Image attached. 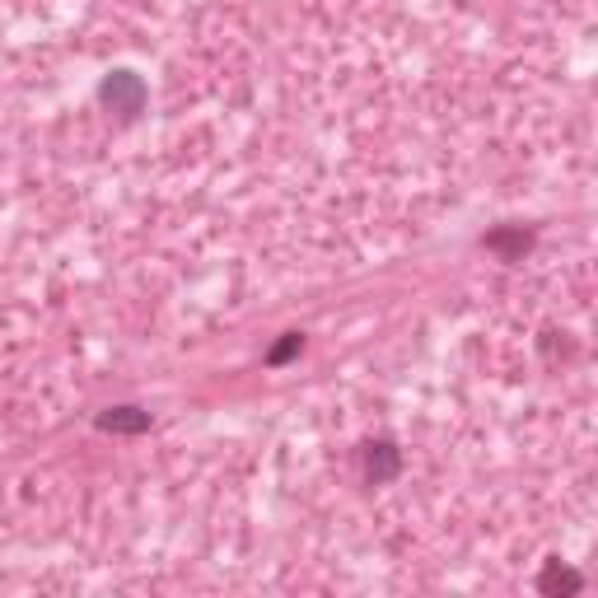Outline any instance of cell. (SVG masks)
Returning <instances> with one entry per match:
<instances>
[{
    "mask_svg": "<svg viewBox=\"0 0 598 598\" xmlns=\"http://www.w3.org/2000/svg\"><path fill=\"white\" fill-rule=\"evenodd\" d=\"M481 248H487V253H495L501 262H524V253L534 248V229H524V225H501V229H491V235L481 239Z\"/></svg>",
    "mask_w": 598,
    "mask_h": 598,
    "instance_id": "cell-3",
    "label": "cell"
},
{
    "mask_svg": "<svg viewBox=\"0 0 598 598\" xmlns=\"http://www.w3.org/2000/svg\"><path fill=\"white\" fill-rule=\"evenodd\" d=\"M397 473H403V448H397L393 440L364 444V481H370V487H388Z\"/></svg>",
    "mask_w": 598,
    "mask_h": 598,
    "instance_id": "cell-2",
    "label": "cell"
},
{
    "mask_svg": "<svg viewBox=\"0 0 598 598\" xmlns=\"http://www.w3.org/2000/svg\"><path fill=\"white\" fill-rule=\"evenodd\" d=\"M145 98H150V89H145V80L136 71H112V75H104V85H98V104H104L108 112H118L122 122L141 118Z\"/></svg>",
    "mask_w": 598,
    "mask_h": 598,
    "instance_id": "cell-1",
    "label": "cell"
},
{
    "mask_svg": "<svg viewBox=\"0 0 598 598\" xmlns=\"http://www.w3.org/2000/svg\"><path fill=\"white\" fill-rule=\"evenodd\" d=\"M579 589H585V575L575 566H566V561H547L542 575H538V594H547V598H571Z\"/></svg>",
    "mask_w": 598,
    "mask_h": 598,
    "instance_id": "cell-4",
    "label": "cell"
},
{
    "mask_svg": "<svg viewBox=\"0 0 598 598\" xmlns=\"http://www.w3.org/2000/svg\"><path fill=\"white\" fill-rule=\"evenodd\" d=\"M295 356H304V332H280V342L267 351V364L280 370V364H290Z\"/></svg>",
    "mask_w": 598,
    "mask_h": 598,
    "instance_id": "cell-6",
    "label": "cell"
},
{
    "mask_svg": "<svg viewBox=\"0 0 598 598\" xmlns=\"http://www.w3.org/2000/svg\"><path fill=\"white\" fill-rule=\"evenodd\" d=\"M94 426L104 430V435H145L150 411H141V407H108V411H98Z\"/></svg>",
    "mask_w": 598,
    "mask_h": 598,
    "instance_id": "cell-5",
    "label": "cell"
}]
</instances>
